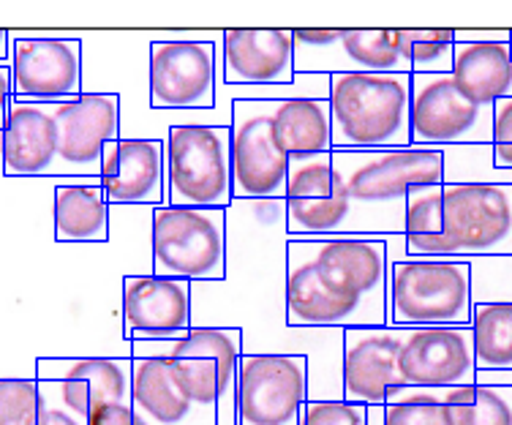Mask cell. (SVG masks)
Returning <instances> with one entry per match:
<instances>
[{
	"instance_id": "obj_1",
	"label": "cell",
	"mask_w": 512,
	"mask_h": 425,
	"mask_svg": "<svg viewBox=\"0 0 512 425\" xmlns=\"http://www.w3.org/2000/svg\"><path fill=\"white\" fill-rule=\"evenodd\" d=\"M390 257L379 235L289 238L286 243V325L384 327Z\"/></svg>"
},
{
	"instance_id": "obj_2",
	"label": "cell",
	"mask_w": 512,
	"mask_h": 425,
	"mask_svg": "<svg viewBox=\"0 0 512 425\" xmlns=\"http://www.w3.org/2000/svg\"><path fill=\"white\" fill-rule=\"evenodd\" d=\"M333 150L412 148V74H330Z\"/></svg>"
},
{
	"instance_id": "obj_3",
	"label": "cell",
	"mask_w": 512,
	"mask_h": 425,
	"mask_svg": "<svg viewBox=\"0 0 512 425\" xmlns=\"http://www.w3.org/2000/svg\"><path fill=\"white\" fill-rule=\"evenodd\" d=\"M243 330L240 327H191L172 341H134L131 357H164L191 404L216 425H237V379Z\"/></svg>"
},
{
	"instance_id": "obj_4",
	"label": "cell",
	"mask_w": 512,
	"mask_h": 425,
	"mask_svg": "<svg viewBox=\"0 0 512 425\" xmlns=\"http://www.w3.org/2000/svg\"><path fill=\"white\" fill-rule=\"evenodd\" d=\"M472 311V259L406 257L390 265V327H469Z\"/></svg>"
},
{
	"instance_id": "obj_5",
	"label": "cell",
	"mask_w": 512,
	"mask_h": 425,
	"mask_svg": "<svg viewBox=\"0 0 512 425\" xmlns=\"http://www.w3.org/2000/svg\"><path fill=\"white\" fill-rule=\"evenodd\" d=\"M444 232L425 257H512V183H444Z\"/></svg>"
},
{
	"instance_id": "obj_6",
	"label": "cell",
	"mask_w": 512,
	"mask_h": 425,
	"mask_svg": "<svg viewBox=\"0 0 512 425\" xmlns=\"http://www.w3.org/2000/svg\"><path fill=\"white\" fill-rule=\"evenodd\" d=\"M153 276L221 281L227 276V210L153 208Z\"/></svg>"
},
{
	"instance_id": "obj_7",
	"label": "cell",
	"mask_w": 512,
	"mask_h": 425,
	"mask_svg": "<svg viewBox=\"0 0 512 425\" xmlns=\"http://www.w3.org/2000/svg\"><path fill=\"white\" fill-rule=\"evenodd\" d=\"M164 142L169 208L227 210L235 202L229 126H172Z\"/></svg>"
},
{
	"instance_id": "obj_8",
	"label": "cell",
	"mask_w": 512,
	"mask_h": 425,
	"mask_svg": "<svg viewBox=\"0 0 512 425\" xmlns=\"http://www.w3.org/2000/svg\"><path fill=\"white\" fill-rule=\"evenodd\" d=\"M333 169L355 205L398 202L404 208L414 188L447 183L442 148L333 150Z\"/></svg>"
},
{
	"instance_id": "obj_9",
	"label": "cell",
	"mask_w": 512,
	"mask_h": 425,
	"mask_svg": "<svg viewBox=\"0 0 512 425\" xmlns=\"http://www.w3.org/2000/svg\"><path fill=\"white\" fill-rule=\"evenodd\" d=\"M493 107L463 96L453 74H412V148H485Z\"/></svg>"
},
{
	"instance_id": "obj_10",
	"label": "cell",
	"mask_w": 512,
	"mask_h": 425,
	"mask_svg": "<svg viewBox=\"0 0 512 425\" xmlns=\"http://www.w3.org/2000/svg\"><path fill=\"white\" fill-rule=\"evenodd\" d=\"M273 104L276 99L232 101L229 148L235 199H286L289 156L273 139Z\"/></svg>"
},
{
	"instance_id": "obj_11",
	"label": "cell",
	"mask_w": 512,
	"mask_h": 425,
	"mask_svg": "<svg viewBox=\"0 0 512 425\" xmlns=\"http://www.w3.org/2000/svg\"><path fill=\"white\" fill-rule=\"evenodd\" d=\"M306 355H243L237 379V425H300L311 401Z\"/></svg>"
},
{
	"instance_id": "obj_12",
	"label": "cell",
	"mask_w": 512,
	"mask_h": 425,
	"mask_svg": "<svg viewBox=\"0 0 512 425\" xmlns=\"http://www.w3.org/2000/svg\"><path fill=\"white\" fill-rule=\"evenodd\" d=\"M284 205L289 238L352 235L349 218L355 202L335 175L333 150L289 159Z\"/></svg>"
},
{
	"instance_id": "obj_13",
	"label": "cell",
	"mask_w": 512,
	"mask_h": 425,
	"mask_svg": "<svg viewBox=\"0 0 512 425\" xmlns=\"http://www.w3.org/2000/svg\"><path fill=\"white\" fill-rule=\"evenodd\" d=\"M218 55L213 41L169 39L150 44L148 82L153 109H207L216 104Z\"/></svg>"
},
{
	"instance_id": "obj_14",
	"label": "cell",
	"mask_w": 512,
	"mask_h": 425,
	"mask_svg": "<svg viewBox=\"0 0 512 425\" xmlns=\"http://www.w3.org/2000/svg\"><path fill=\"white\" fill-rule=\"evenodd\" d=\"M131 357H39L36 382L79 420L104 404H131Z\"/></svg>"
},
{
	"instance_id": "obj_15",
	"label": "cell",
	"mask_w": 512,
	"mask_h": 425,
	"mask_svg": "<svg viewBox=\"0 0 512 425\" xmlns=\"http://www.w3.org/2000/svg\"><path fill=\"white\" fill-rule=\"evenodd\" d=\"M58 126L60 175L99 178L104 148L120 139L118 93H82L74 101L50 104Z\"/></svg>"
},
{
	"instance_id": "obj_16",
	"label": "cell",
	"mask_w": 512,
	"mask_h": 425,
	"mask_svg": "<svg viewBox=\"0 0 512 425\" xmlns=\"http://www.w3.org/2000/svg\"><path fill=\"white\" fill-rule=\"evenodd\" d=\"M398 382L404 387L477 385L472 327H404Z\"/></svg>"
},
{
	"instance_id": "obj_17",
	"label": "cell",
	"mask_w": 512,
	"mask_h": 425,
	"mask_svg": "<svg viewBox=\"0 0 512 425\" xmlns=\"http://www.w3.org/2000/svg\"><path fill=\"white\" fill-rule=\"evenodd\" d=\"M14 101L60 104L82 96V41L11 39Z\"/></svg>"
},
{
	"instance_id": "obj_18",
	"label": "cell",
	"mask_w": 512,
	"mask_h": 425,
	"mask_svg": "<svg viewBox=\"0 0 512 425\" xmlns=\"http://www.w3.org/2000/svg\"><path fill=\"white\" fill-rule=\"evenodd\" d=\"M123 336L134 341H172L191 330V284L161 276H123Z\"/></svg>"
},
{
	"instance_id": "obj_19",
	"label": "cell",
	"mask_w": 512,
	"mask_h": 425,
	"mask_svg": "<svg viewBox=\"0 0 512 425\" xmlns=\"http://www.w3.org/2000/svg\"><path fill=\"white\" fill-rule=\"evenodd\" d=\"M404 327H349L344 330L341 385L344 401L384 406L387 390L398 387V349Z\"/></svg>"
},
{
	"instance_id": "obj_20",
	"label": "cell",
	"mask_w": 512,
	"mask_h": 425,
	"mask_svg": "<svg viewBox=\"0 0 512 425\" xmlns=\"http://www.w3.org/2000/svg\"><path fill=\"white\" fill-rule=\"evenodd\" d=\"M99 183L109 205H167V142L118 139L101 159Z\"/></svg>"
},
{
	"instance_id": "obj_21",
	"label": "cell",
	"mask_w": 512,
	"mask_h": 425,
	"mask_svg": "<svg viewBox=\"0 0 512 425\" xmlns=\"http://www.w3.org/2000/svg\"><path fill=\"white\" fill-rule=\"evenodd\" d=\"M221 74L229 85H292L295 30H224Z\"/></svg>"
},
{
	"instance_id": "obj_22",
	"label": "cell",
	"mask_w": 512,
	"mask_h": 425,
	"mask_svg": "<svg viewBox=\"0 0 512 425\" xmlns=\"http://www.w3.org/2000/svg\"><path fill=\"white\" fill-rule=\"evenodd\" d=\"M3 175L6 178H47L60 175L58 126L50 104L11 101L9 118L0 131Z\"/></svg>"
},
{
	"instance_id": "obj_23",
	"label": "cell",
	"mask_w": 512,
	"mask_h": 425,
	"mask_svg": "<svg viewBox=\"0 0 512 425\" xmlns=\"http://www.w3.org/2000/svg\"><path fill=\"white\" fill-rule=\"evenodd\" d=\"M131 412L139 425H216L191 404L164 357H131Z\"/></svg>"
},
{
	"instance_id": "obj_24",
	"label": "cell",
	"mask_w": 512,
	"mask_h": 425,
	"mask_svg": "<svg viewBox=\"0 0 512 425\" xmlns=\"http://www.w3.org/2000/svg\"><path fill=\"white\" fill-rule=\"evenodd\" d=\"M453 82L463 96L480 107L512 99L510 39H458Z\"/></svg>"
},
{
	"instance_id": "obj_25",
	"label": "cell",
	"mask_w": 512,
	"mask_h": 425,
	"mask_svg": "<svg viewBox=\"0 0 512 425\" xmlns=\"http://www.w3.org/2000/svg\"><path fill=\"white\" fill-rule=\"evenodd\" d=\"M436 401L447 406L450 425H512V385L404 387L387 390L384 404Z\"/></svg>"
},
{
	"instance_id": "obj_26",
	"label": "cell",
	"mask_w": 512,
	"mask_h": 425,
	"mask_svg": "<svg viewBox=\"0 0 512 425\" xmlns=\"http://www.w3.org/2000/svg\"><path fill=\"white\" fill-rule=\"evenodd\" d=\"M270 129L289 159L333 150V115L327 96H281L273 104Z\"/></svg>"
},
{
	"instance_id": "obj_27",
	"label": "cell",
	"mask_w": 512,
	"mask_h": 425,
	"mask_svg": "<svg viewBox=\"0 0 512 425\" xmlns=\"http://www.w3.org/2000/svg\"><path fill=\"white\" fill-rule=\"evenodd\" d=\"M52 218H55L58 243H107V191L99 180L96 183H58Z\"/></svg>"
},
{
	"instance_id": "obj_28",
	"label": "cell",
	"mask_w": 512,
	"mask_h": 425,
	"mask_svg": "<svg viewBox=\"0 0 512 425\" xmlns=\"http://www.w3.org/2000/svg\"><path fill=\"white\" fill-rule=\"evenodd\" d=\"M330 50L341 52L335 71L412 74V44L406 30H344Z\"/></svg>"
},
{
	"instance_id": "obj_29",
	"label": "cell",
	"mask_w": 512,
	"mask_h": 425,
	"mask_svg": "<svg viewBox=\"0 0 512 425\" xmlns=\"http://www.w3.org/2000/svg\"><path fill=\"white\" fill-rule=\"evenodd\" d=\"M477 374H512V300H474Z\"/></svg>"
},
{
	"instance_id": "obj_30",
	"label": "cell",
	"mask_w": 512,
	"mask_h": 425,
	"mask_svg": "<svg viewBox=\"0 0 512 425\" xmlns=\"http://www.w3.org/2000/svg\"><path fill=\"white\" fill-rule=\"evenodd\" d=\"M444 186H423L404 199L406 257H425L444 232Z\"/></svg>"
},
{
	"instance_id": "obj_31",
	"label": "cell",
	"mask_w": 512,
	"mask_h": 425,
	"mask_svg": "<svg viewBox=\"0 0 512 425\" xmlns=\"http://www.w3.org/2000/svg\"><path fill=\"white\" fill-rule=\"evenodd\" d=\"M412 44V74H453L458 30H406Z\"/></svg>"
},
{
	"instance_id": "obj_32",
	"label": "cell",
	"mask_w": 512,
	"mask_h": 425,
	"mask_svg": "<svg viewBox=\"0 0 512 425\" xmlns=\"http://www.w3.org/2000/svg\"><path fill=\"white\" fill-rule=\"evenodd\" d=\"M0 425H39V382L0 379Z\"/></svg>"
},
{
	"instance_id": "obj_33",
	"label": "cell",
	"mask_w": 512,
	"mask_h": 425,
	"mask_svg": "<svg viewBox=\"0 0 512 425\" xmlns=\"http://www.w3.org/2000/svg\"><path fill=\"white\" fill-rule=\"evenodd\" d=\"M300 425H368V406L349 404L344 398H311Z\"/></svg>"
},
{
	"instance_id": "obj_34",
	"label": "cell",
	"mask_w": 512,
	"mask_h": 425,
	"mask_svg": "<svg viewBox=\"0 0 512 425\" xmlns=\"http://www.w3.org/2000/svg\"><path fill=\"white\" fill-rule=\"evenodd\" d=\"M382 425H450V415L436 401H401L384 404Z\"/></svg>"
},
{
	"instance_id": "obj_35",
	"label": "cell",
	"mask_w": 512,
	"mask_h": 425,
	"mask_svg": "<svg viewBox=\"0 0 512 425\" xmlns=\"http://www.w3.org/2000/svg\"><path fill=\"white\" fill-rule=\"evenodd\" d=\"M512 145V99H502L493 104V139L491 148Z\"/></svg>"
},
{
	"instance_id": "obj_36",
	"label": "cell",
	"mask_w": 512,
	"mask_h": 425,
	"mask_svg": "<svg viewBox=\"0 0 512 425\" xmlns=\"http://www.w3.org/2000/svg\"><path fill=\"white\" fill-rule=\"evenodd\" d=\"M39 425H88L85 420H79L77 415H71L66 406H60L55 398L39 390Z\"/></svg>"
},
{
	"instance_id": "obj_37",
	"label": "cell",
	"mask_w": 512,
	"mask_h": 425,
	"mask_svg": "<svg viewBox=\"0 0 512 425\" xmlns=\"http://www.w3.org/2000/svg\"><path fill=\"white\" fill-rule=\"evenodd\" d=\"M88 425H139L131 404H104L90 412Z\"/></svg>"
},
{
	"instance_id": "obj_38",
	"label": "cell",
	"mask_w": 512,
	"mask_h": 425,
	"mask_svg": "<svg viewBox=\"0 0 512 425\" xmlns=\"http://www.w3.org/2000/svg\"><path fill=\"white\" fill-rule=\"evenodd\" d=\"M344 30H295V44L300 47H330L335 41H341Z\"/></svg>"
},
{
	"instance_id": "obj_39",
	"label": "cell",
	"mask_w": 512,
	"mask_h": 425,
	"mask_svg": "<svg viewBox=\"0 0 512 425\" xmlns=\"http://www.w3.org/2000/svg\"><path fill=\"white\" fill-rule=\"evenodd\" d=\"M14 101V85H11V63H0V131L9 118V107Z\"/></svg>"
},
{
	"instance_id": "obj_40",
	"label": "cell",
	"mask_w": 512,
	"mask_h": 425,
	"mask_svg": "<svg viewBox=\"0 0 512 425\" xmlns=\"http://www.w3.org/2000/svg\"><path fill=\"white\" fill-rule=\"evenodd\" d=\"M493 156V169H499V172H512V145L507 148H491Z\"/></svg>"
},
{
	"instance_id": "obj_41",
	"label": "cell",
	"mask_w": 512,
	"mask_h": 425,
	"mask_svg": "<svg viewBox=\"0 0 512 425\" xmlns=\"http://www.w3.org/2000/svg\"><path fill=\"white\" fill-rule=\"evenodd\" d=\"M11 58V36L9 30H0V63H9Z\"/></svg>"
},
{
	"instance_id": "obj_42",
	"label": "cell",
	"mask_w": 512,
	"mask_h": 425,
	"mask_svg": "<svg viewBox=\"0 0 512 425\" xmlns=\"http://www.w3.org/2000/svg\"><path fill=\"white\" fill-rule=\"evenodd\" d=\"M510 50H512V30H510Z\"/></svg>"
}]
</instances>
